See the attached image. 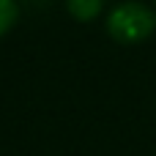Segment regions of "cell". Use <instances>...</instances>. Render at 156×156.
Masks as SVG:
<instances>
[{"instance_id": "cell-2", "label": "cell", "mask_w": 156, "mask_h": 156, "mask_svg": "<svg viewBox=\"0 0 156 156\" xmlns=\"http://www.w3.org/2000/svg\"><path fill=\"white\" fill-rule=\"evenodd\" d=\"M66 8L77 22H90L104 11V0H66Z\"/></svg>"}, {"instance_id": "cell-1", "label": "cell", "mask_w": 156, "mask_h": 156, "mask_svg": "<svg viewBox=\"0 0 156 156\" xmlns=\"http://www.w3.org/2000/svg\"><path fill=\"white\" fill-rule=\"evenodd\" d=\"M156 30V14L143 3H121L107 16V33L118 44H140Z\"/></svg>"}, {"instance_id": "cell-3", "label": "cell", "mask_w": 156, "mask_h": 156, "mask_svg": "<svg viewBox=\"0 0 156 156\" xmlns=\"http://www.w3.org/2000/svg\"><path fill=\"white\" fill-rule=\"evenodd\" d=\"M19 19V5L16 0H0V36H5Z\"/></svg>"}]
</instances>
